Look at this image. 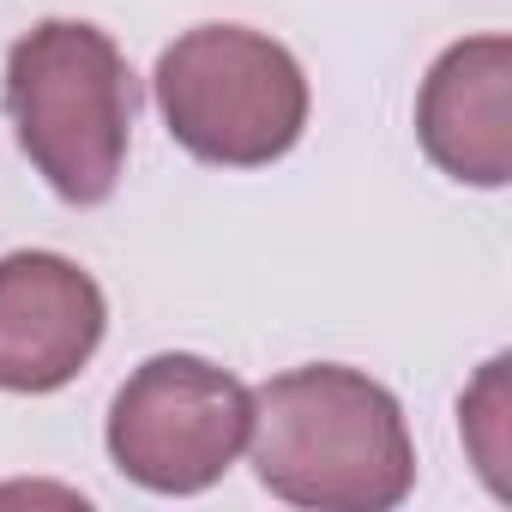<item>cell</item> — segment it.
<instances>
[{
	"instance_id": "7a4b0ae2",
	"label": "cell",
	"mask_w": 512,
	"mask_h": 512,
	"mask_svg": "<svg viewBox=\"0 0 512 512\" xmlns=\"http://www.w3.org/2000/svg\"><path fill=\"white\" fill-rule=\"evenodd\" d=\"M139 91L109 31L43 19L7 49V121L31 169L67 205H103L121 187Z\"/></svg>"
},
{
	"instance_id": "277c9868",
	"label": "cell",
	"mask_w": 512,
	"mask_h": 512,
	"mask_svg": "<svg viewBox=\"0 0 512 512\" xmlns=\"http://www.w3.org/2000/svg\"><path fill=\"white\" fill-rule=\"evenodd\" d=\"M253 392L205 356H151L109 404V458L151 494H205L247 446Z\"/></svg>"
},
{
	"instance_id": "8992f818",
	"label": "cell",
	"mask_w": 512,
	"mask_h": 512,
	"mask_svg": "<svg viewBox=\"0 0 512 512\" xmlns=\"http://www.w3.org/2000/svg\"><path fill=\"white\" fill-rule=\"evenodd\" d=\"M416 139L428 163L464 187L512 181V37H464L428 67Z\"/></svg>"
},
{
	"instance_id": "5b68a950",
	"label": "cell",
	"mask_w": 512,
	"mask_h": 512,
	"mask_svg": "<svg viewBox=\"0 0 512 512\" xmlns=\"http://www.w3.org/2000/svg\"><path fill=\"white\" fill-rule=\"evenodd\" d=\"M109 332L97 278L67 253H7L0 260V392H61L85 374Z\"/></svg>"
},
{
	"instance_id": "52a82bcc",
	"label": "cell",
	"mask_w": 512,
	"mask_h": 512,
	"mask_svg": "<svg viewBox=\"0 0 512 512\" xmlns=\"http://www.w3.org/2000/svg\"><path fill=\"white\" fill-rule=\"evenodd\" d=\"M506 368H512V362L494 356V362L476 374V386L464 392V404H458L464 440H470L476 470L488 476L494 494H512V482H506V410H512V398H506Z\"/></svg>"
},
{
	"instance_id": "6da1fadb",
	"label": "cell",
	"mask_w": 512,
	"mask_h": 512,
	"mask_svg": "<svg viewBox=\"0 0 512 512\" xmlns=\"http://www.w3.org/2000/svg\"><path fill=\"white\" fill-rule=\"evenodd\" d=\"M253 476L290 506L392 512L416 488L404 404L344 362H308L253 392Z\"/></svg>"
},
{
	"instance_id": "3957f363",
	"label": "cell",
	"mask_w": 512,
	"mask_h": 512,
	"mask_svg": "<svg viewBox=\"0 0 512 512\" xmlns=\"http://www.w3.org/2000/svg\"><path fill=\"white\" fill-rule=\"evenodd\" d=\"M169 139L217 169H266L290 157L308 133V73L302 61L247 25L181 31L151 73Z\"/></svg>"
}]
</instances>
